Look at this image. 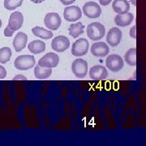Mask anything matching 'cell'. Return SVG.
I'll list each match as a JSON object with an SVG mask.
<instances>
[{"label": "cell", "instance_id": "6da1fadb", "mask_svg": "<svg viewBox=\"0 0 146 146\" xmlns=\"http://www.w3.org/2000/svg\"><path fill=\"white\" fill-rule=\"evenodd\" d=\"M106 34V29L103 25L98 22L91 23L87 27V36L93 41L101 40Z\"/></svg>", "mask_w": 146, "mask_h": 146}, {"label": "cell", "instance_id": "7a4b0ae2", "mask_svg": "<svg viewBox=\"0 0 146 146\" xmlns=\"http://www.w3.org/2000/svg\"><path fill=\"white\" fill-rule=\"evenodd\" d=\"M15 68L20 71L29 70L35 65V58L33 55H21L15 59Z\"/></svg>", "mask_w": 146, "mask_h": 146}, {"label": "cell", "instance_id": "3957f363", "mask_svg": "<svg viewBox=\"0 0 146 146\" xmlns=\"http://www.w3.org/2000/svg\"><path fill=\"white\" fill-rule=\"evenodd\" d=\"M89 48V43L85 38H80L73 43L72 47V54L76 57L85 55Z\"/></svg>", "mask_w": 146, "mask_h": 146}, {"label": "cell", "instance_id": "277c9868", "mask_svg": "<svg viewBox=\"0 0 146 146\" xmlns=\"http://www.w3.org/2000/svg\"><path fill=\"white\" fill-rule=\"evenodd\" d=\"M73 74L77 78H84L88 73V63L82 58H77L72 63Z\"/></svg>", "mask_w": 146, "mask_h": 146}, {"label": "cell", "instance_id": "5b68a950", "mask_svg": "<svg viewBox=\"0 0 146 146\" xmlns=\"http://www.w3.org/2000/svg\"><path fill=\"white\" fill-rule=\"evenodd\" d=\"M84 14L89 19H96L98 18L102 14V9L97 3L95 2H88L83 6Z\"/></svg>", "mask_w": 146, "mask_h": 146}, {"label": "cell", "instance_id": "8992f818", "mask_svg": "<svg viewBox=\"0 0 146 146\" xmlns=\"http://www.w3.org/2000/svg\"><path fill=\"white\" fill-rule=\"evenodd\" d=\"M123 60L118 54H110L106 59V65L111 72H117L123 68Z\"/></svg>", "mask_w": 146, "mask_h": 146}, {"label": "cell", "instance_id": "52a82bcc", "mask_svg": "<svg viewBox=\"0 0 146 146\" xmlns=\"http://www.w3.org/2000/svg\"><path fill=\"white\" fill-rule=\"evenodd\" d=\"M59 63V56L55 53H48L38 60V65L42 68H55Z\"/></svg>", "mask_w": 146, "mask_h": 146}, {"label": "cell", "instance_id": "ba28073f", "mask_svg": "<svg viewBox=\"0 0 146 146\" xmlns=\"http://www.w3.org/2000/svg\"><path fill=\"white\" fill-rule=\"evenodd\" d=\"M61 23L62 21L60 16L55 12L47 13L44 18V24L50 30H57L61 25Z\"/></svg>", "mask_w": 146, "mask_h": 146}, {"label": "cell", "instance_id": "9c48e42d", "mask_svg": "<svg viewBox=\"0 0 146 146\" xmlns=\"http://www.w3.org/2000/svg\"><path fill=\"white\" fill-rule=\"evenodd\" d=\"M82 16V11L77 6L67 7L63 11V17L68 22H74L80 20Z\"/></svg>", "mask_w": 146, "mask_h": 146}, {"label": "cell", "instance_id": "30bf717a", "mask_svg": "<svg viewBox=\"0 0 146 146\" xmlns=\"http://www.w3.org/2000/svg\"><path fill=\"white\" fill-rule=\"evenodd\" d=\"M70 46V41L68 37L65 36H58L54 37L51 42V47L53 50L56 52L62 53L68 50Z\"/></svg>", "mask_w": 146, "mask_h": 146}, {"label": "cell", "instance_id": "8fae6325", "mask_svg": "<svg viewBox=\"0 0 146 146\" xmlns=\"http://www.w3.org/2000/svg\"><path fill=\"white\" fill-rule=\"evenodd\" d=\"M89 76L94 80H103L108 77V72L103 66L96 65L90 68Z\"/></svg>", "mask_w": 146, "mask_h": 146}, {"label": "cell", "instance_id": "7c38bea8", "mask_svg": "<svg viewBox=\"0 0 146 146\" xmlns=\"http://www.w3.org/2000/svg\"><path fill=\"white\" fill-rule=\"evenodd\" d=\"M23 23H24L23 14L20 11H14L10 15L7 26L13 31H16L22 27Z\"/></svg>", "mask_w": 146, "mask_h": 146}, {"label": "cell", "instance_id": "4fadbf2b", "mask_svg": "<svg viewBox=\"0 0 146 146\" xmlns=\"http://www.w3.org/2000/svg\"><path fill=\"white\" fill-rule=\"evenodd\" d=\"M122 40V32L119 28H112L110 29L106 36V42L111 46H117Z\"/></svg>", "mask_w": 146, "mask_h": 146}, {"label": "cell", "instance_id": "5bb4252c", "mask_svg": "<svg viewBox=\"0 0 146 146\" xmlns=\"http://www.w3.org/2000/svg\"><path fill=\"white\" fill-rule=\"evenodd\" d=\"M91 53L95 57H105L109 54V47L103 42H96L91 46Z\"/></svg>", "mask_w": 146, "mask_h": 146}, {"label": "cell", "instance_id": "9a60e30c", "mask_svg": "<svg viewBox=\"0 0 146 146\" xmlns=\"http://www.w3.org/2000/svg\"><path fill=\"white\" fill-rule=\"evenodd\" d=\"M28 36L23 32H19L13 40V46L16 52H21L26 46Z\"/></svg>", "mask_w": 146, "mask_h": 146}, {"label": "cell", "instance_id": "2e32d148", "mask_svg": "<svg viewBox=\"0 0 146 146\" xmlns=\"http://www.w3.org/2000/svg\"><path fill=\"white\" fill-rule=\"evenodd\" d=\"M133 20H134L133 14L130 12H127L123 14H118L115 16V23L118 26L126 27L131 25Z\"/></svg>", "mask_w": 146, "mask_h": 146}, {"label": "cell", "instance_id": "e0dca14e", "mask_svg": "<svg viewBox=\"0 0 146 146\" xmlns=\"http://www.w3.org/2000/svg\"><path fill=\"white\" fill-rule=\"evenodd\" d=\"M112 8L118 14L127 13L130 10V4L127 0H115L112 4Z\"/></svg>", "mask_w": 146, "mask_h": 146}, {"label": "cell", "instance_id": "ac0fdd59", "mask_svg": "<svg viewBox=\"0 0 146 146\" xmlns=\"http://www.w3.org/2000/svg\"><path fill=\"white\" fill-rule=\"evenodd\" d=\"M28 49L33 54H41L44 52L46 50V43L41 40H35L29 44Z\"/></svg>", "mask_w": 146, "mask_h": 146}, {"label": "cell", "instance_id": "d6986e66", "mask_svg": "<svg viewBox=\"0 0 146 146\" xmlns=\"http://www.w3.org/2000/svg\"><path fill=\"white\" fill-rule=\"evenodd\" d=\"M52 73V69L50 68H42L39 65H36L34 69V75L36 79L45 80L50 77Z\"/></svg>", "mask_w": 146, "mask_h": 146}, {"label": "cell", "instance_id": "ffe728a7", "mask_svg": "<svg viewBox=\"0 0 146 146\" xmlns=\"http://www.w3.org/2000/svg\"><path fill=\"white\" fill-rule=\"evenodd\" d=\"M33 33L37 37H40L42 39L48 40L50 38L53 37V33L51 31H49L47 29H45L42 27H34L32 29Z\"/></svg>", "mask_w": 146, "mask_h": 146}, {"label": "cell", "instance_id": "44dd1931", "mask_svg": "<svg viewBox=\"0 0 146 146\" xmlns=\"http://www.w3.org/2000/svg\"><path fill=\"white\" fill-rule=\"evenodd\" d=\"M84 29V25L81 22H78L76 24H72L68 28L69 34L74 38H76L80 36L81 34H83Z\"/></svg>", "mask_w": 146, "mask_h": 146}, {"label": "cell", "instance_id": "7402d4cb", "mask_svg": "<svg viewBox=\"0 0 146 146\" xmlns=\"http://www.w3.org/2000/svg\"><path fill=\"white\" fill-rule=\"evenodd\" d=\"M125 62L130 66L135 67L136 65V48H131L128 50L124 56Z\"/></svg>", "mask_w": 146, "mask_h": 146}, {"label": "cell", "instance_id": "603a6c76", "mask_svg": "<svg viewBox=\"0 0 146 146\" xmlns=\"http://www.w3.org/2000/svg\"><path fill=\"white\" fill-rule=\"evenodd\" d=\"M11 57V50L9 47H3L0 49V63H7Z\"/></svg>", "mask_w": 146, "mask_h": 146}, {"label": "cell", "instance_id": "cb8c5ba5", "mask_svg": "<svg viewBox=\"0 0 146 146\" xmlns=\"http://www.w3.org/2000/svg\"><path fill=\"white\" fill-rule=\"evenodd\" d=\"M24 0H4V7L9 11H13L21 7Z\"/></svg>", "mask_w": 146, "mask_h": 146}, {"label": "cell", "instance_id": "d4e9b609", "mask_svg": "<svg viewBox=\"0 0 146 146\" xmlns=\"http://www.w3.org/2000/svg\"><path fill=\"white\" fill-rule=\"evenodd\" d=\"M14 32L12 29H11L9 27H6V29H4V36H11L13 35Z\"/></svg>", "mask_w": 146, "mask_h": 146}, {"label": "cell", "instance_id": "484cf974", "mask_svg": "<svg viewBox=\"0 0 146 146\" xmlns=\"http://www.w3.org/2000/svg\"><path fill=\"white\" fill-rule=\"evenodd\" d=\"M7 76V71L2 65H0V80L4 79Z\"/></svg>", "mask_w": 146, "mask_h": 146}, {"label": "cell", "instance_id": "4316f807", "mask_svg": "<svg viewBox=\"0 0 146 146\" xmlns=\"http://www.w3.org/2000/svg\"><path fill=\"white\" fill-rule=\"evenodd\" d=\"M130 36L132 37V38H134V39H136V25H134V26L132 27L131 29H130Z\"/></svg>", "mask_w": 146, "mask_h": 146}, {"label": "cell", "instance_id": "83f0119b", "mask_svg": "<svg viewBox=\"0 0 146 146\" xmlns=\"http://www.w3.org/2000/svg\"><path fill=\"white\" fill-rule=\"evenodd\" d=\"M76 0H60V2L62 3L63 5H71Z\"/></svg>", "mask_w": 146, "mask_h": 146}, {"label": "cell", "instance_id": "f1b7e54d", "mask_svg": "<svg viewBox=\"0 0 146 146\" xmlns=\"http://www.w3.org/2000/svg\"><path fill=\"white\" fill-rule=\"evenodd\" d=\"M13 80H27V78L23 75H17L13 78Z\"/></svg>", "mask_w": 146, "mask_h": 146}, {"label": "cell", "instance_id": "f546056e", "mask_svg": "<svg viewBox=\"0 0 146 146\" xmlns=\"http://www.w3.org/2000/svg\"><path fill=\"white\" fill-rule=\"evenodd\" d=\"M112 0H99L100 4L102 6H107L111 3Z\"/></svg>", "mask_w": 146, "mask_h": 146}, {"label": "cell", "instance_id": "4dcf8cb0", "mask_svg": "<svg viewBox=\"0 0 146 146\" xmlns=\"http://www.w3.org/2000/svg\"><path fill=\"white\" fill-rule=\"evenodd\" d=\"M30 1L33 2V3H43L46 0H30Z\"/></svg>", "mask_w": 146, "mask_h": 146}, {"label": "cell", "instance_id": "1f68e13d", "mask_svg": "<svg viewBox=\"0 0 146 146\" xmlns=\"http://www.w3.org/2000/svg\"><path fill=\"white\" fill-rule=\"evenodd\" d=\"M131 3L134 6H136V0H130Z\"/></svg>", "mask_w": 146, "mask_h": 146}, {"label": "cell", "instance_id": "d6a6232c", "mask_svg": "<svg viewBox=\"0 0 146 146\" xmlns=\"http://www.w3.org/2000/svg\"><path fill=\"white\" fill-rule=\"evenodd\" d=\"M2 27V21H1V19H0V28Z\"/></svg>", "mask_w": 146, "mask_h": 146}]
</instances>
